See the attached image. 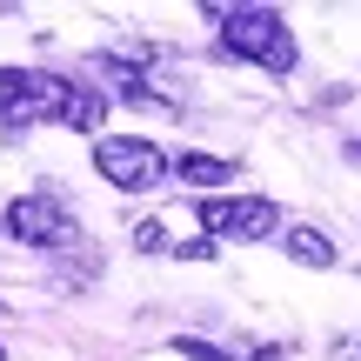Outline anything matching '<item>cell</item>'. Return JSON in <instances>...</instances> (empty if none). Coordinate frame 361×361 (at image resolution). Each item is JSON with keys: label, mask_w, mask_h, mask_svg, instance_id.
Wrapping results in <instances>:
<instances>
[{"label": "cell", "mask_w": 361, "mask_h": 361, "mask_svg": "<svg viewBox=\"0 0 361 361\" xmlns=\"http://www.w3.org/2000/svg\"><path fill=\"white\" fill-rule=\"evenodd\" d=\"M221 47H228L234 61H261L268 74H295V34L281 27L274 7H228Z\"/></svg>", "instance_id": "6da1fadb"}, {"label": "cell", "mask_w": 361, "mask_h": 361, "mask_svg": "<svg viewBox=\"0 0 361 361\" xmlns=\"http://www.w3.org/2000/svg\"><path fill=\"white\" fill-rule=\"evenodd\" d=\"M67 87H74V80H61V74L0 67V128H7V134H20V128H34V121H61Z\"/></svg>", "instance_id": "7a4b0ae2"}, {"label": "cell", "mask_w": 361, "mask_h": 361, "mask_svg": "<svg viewBox=\"0 0 361 361\" xmlns=\"http://www.w3.org/2000/svg\"><path fill=\"white\" fill-rule=\"evenodd\" d=\"M0 221H7V234H13V241H27V247H74V241H80L74 214H67V207H61V194H47V188L13 194Z\"/></svg>", "instance_id": "3957f363"}, {"label": "cell", "mask_w": 361, "mask_h": 361, "mask_svg": "<svg viewBox=\"0 0 361 361\" xmlns=\"http://www.w3.org/2000/svg\"><path fill=\"white\" fill-rule=\"evenodd\" d=\"M94 168H101L107 188L141 194V188H154L168 174V154L154 141H141V134H107V141H94Z\"/></svg>", "instance_id": "277c9868"}, {"label": "cell", "mask_w": 361, "mask_h": 361, "mask_svg": "<svg viewBox=\"0 0 361 361\" xmlns=\"http://www.w3.org/2000/svg\"><path fill=\"white\" fill-rule=\"evenodd\" d=\"M194 221H201L207 234H241V241H261V234L274 228V201H261V194H241V201H194Z\"/></svg>", "instance_id": "5b68a950"}, {"label": "cell", "mask_w": 361, "mask_h": 361, "mask_svg": "<svg viewBox=\"0 0 361 361\" xmlns=\"http://www.w3.org/2000/svg\"><path fill=\"white\" fill-rule=\"evenodd\" d=\"M288 261H301V268H335V241H328L322 228H308V221H301V228H288Z\"/></svg>", "instance_id": "8992f818"}, {"label": "cell", "mask_w": 361, "mask_h": 361, "mask_svg": "<svg viewBox=\"0 0 361 361\" xmlns=\"http://www.w3.org/2000/svg\"><path fill=\"white\" fill-rule=\"evenodd\" d=\"M101 114H107V101L87 87V80H74V87H67V107H61V128H74V134H94V128H101Z\"/></svg>", "instance_id": "52a82bcc"}, {"label": "cell", "mask_w": 361, "mask_h": 361, "mask_svg": "<svg viewBox=\"0 0 361 361\" xmlns=\"http://www.w3.org/2000/svg\"><path fill=\"white\" fill-rule=\"evenodd\" d=\"M174 168H180V180H194V188H228V180H234V161H214V154H201V147L180 154Z\"/></svg>", "instance_id": "ba28073f"}, {"label": "cell", "mask_w": 361, "mask_h": 361, "mask_svg": "<svg viewBox=\"0 0 361 361\" xmlns=\"http://www.w3.org/2000/svg\"><path fill=\"white\" fill-rule=\"evenodd\" d=\"M134 247H141V255H161V247H168V228H161L154 214H147V221H134Z\"/></svg>", "instance_id": "9c48e42d"}, {"label": "cell", "mask_w": 361, "mask_h": 361, "mask_svg": "<svg viewBox=\"0 0 361 361\" xmlns=\"http://www.w3.org/2000/svg\"><path fill=\"white\" fill-rule=\"evenodd\" d=\"M174 355H188V361H221V348H207L201 335H180V341H174Z\"/></svg>", "instance_id": "30bf717a"}, {"label": "cell", "mask_w": 361, "mask_h": 361, "mask_svg": "<svg viewBox=\"0 0 361 361\" xmlns=\"http://www.w3.org/2000/svg\"><path fill=\"white\" fill-rule=\"evenodd\" d=\"M174 255H180V261H214V241H201V234H194V241L174 247Z\"/></svg>", "instance_id": "8fae6325"}, {"label": "cell", "mask_w": 361, "mask_h": 361, "mask_svg": "<svg viewBox=\"0 0 361 361\" xmlns=\"http://www.w3.org/2000/svg\"><path fill=\"white\" fill-rule=\"evenodd\" d=\"M355 161H361V141H355Z\"/></svg>", "instance_id": "7c38bea8"}, {"label": "cell", "mask_w": 361, "mask_h": 361, "mask_svg": "<svg viewBox=\"0 0 361 361\" xmlns=\"http://www.w3.org/2000/svg\"><path fill=\"white\" fill-rule=\"evenodd\" d=\"M0 355H7V348H0Z\"/></svg>", "instance_id": "4fadbf2b"}]
</instances>
